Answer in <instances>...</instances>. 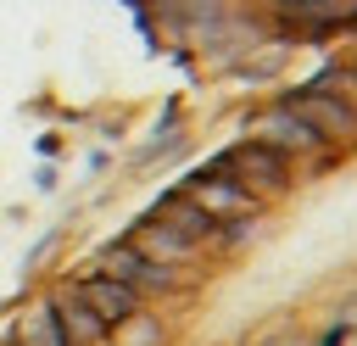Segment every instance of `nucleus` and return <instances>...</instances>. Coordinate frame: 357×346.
I'll return each mask as SVG.
<instances>
[{"label": "nucleus", "instance_id": "obj_9", "mask_svg": "<svg viewBox=\"0 0 357 346\" xmlns=\"http://www.w3.org/2000/svg\"><path fill=\"white\" fill-rule=\"evenodd\" d=\"M106 346H173V318H167V307H139L134 318H123L112 335H106Z\"/></svg>", "mask_w": 357, "mask_h": 346}, {"label": "nucleus", "instance_id": "obj_14", "mask_svg": "<svg viewBox=\"0 0 357 346\" xmlns=\"http://www.w3.org/2000/svg\"><path fill=\"white\" fill-rule=\"evenodd\" d=\"M0 346H17V340H11V335H6V340H0Z\"/></svg>", "mask_w": 357, "mask_h": 346}, {"label": "nucleus", "instance_id": "obj_3", "mask_svg": "<svg viewBox=\"0 0 357 346\" xmlns=\"http://www.w3.org/2000/svg\"><path fill=\"white\" fill-rule=\"evenodd\" d=\"M218 167H229L262 206H279V201H290L296 190H301V179H296V167L284 162V156H273L268 145H257V140H234V145H223L218 156H212Z\"/></svg>", "mask_w": 357, "mask_h": 346}, {"label": "nucleus", "instance_id": "obj_6", "mask_svg": "<svg viewBox=\"0 0 357 346\" xmlns=\"http://www.w3.org/2000/svg\"><path fill=\"white\" fill-rule=\"evenodd\" d=\"M67 285H73V290H78V301H84V307H89V313L106 324V335H112L123 318H134V313L145 307V301H139V296H134L123 279H112V273H100V268H78Z\"/></svg>", "mask_w": 357, "mask_h": 346}, {"label": "nucleus", "instance_id": "obj_8", "mask_svg": "<svg viewBox=\"0 0 357 346\" xmlns=\"http://www.w3.org/2000/svg\"><path fill=\"white\" fill-rule=\"evenodd\" d=\"M50 307H56V324L67 329V340H73V346H106V324L78 301V290H73V285H56V290H50Z\"/></svg>", "mask_w": 357, "mask_h": 346}, {"label": "nucleus", "instance_id": "obj_13", "mask_svg": "<svg viewBox=\"0 0 357 346\" xmlns=\"http://www.w3.org/2000/svg\"><path fill=\"white\" fill-rule=\"evenodd\" d=\"M346 61H351V67H357V45H351V50H346Z\"/></svg>", "mask_w": 357, "mask_h": 346}, {"label": "nucleus", "instance_id": "obj_5", "mask_svg": "<svg viewBox=\"0 0 357 346\" xmlns=\"http://www.w3.org/2000/svg\"><path fill=\"white\" fill-rule=\"evenodd\" d=\"M123 240H128L139 257H151V262H162V268H173V273H184V279H195V273L212 268V251L195 246L190 234H178L173 223H162L156 212H139V218L123 229ZM195 285H201V279H195Z\"/></svg>", "mask_w": 357, "mask_h": 346}, {"label": "nucleus", "instance_id": "obj_2", "mask_svg": "<svg viewBox=\"0 0 357 346\" xmlns=\"http://www.w3.org/2000/svg\"><path fill=\"white\" fill-rule=\"evenodd\" d=\"M312 128H318V140L335 151V156H357V106L340 95V89H329V84H318V78H301V84H290V89H279Z\"/></svg>", "mask_w": 357, "mask_h": 346}, {"label": "nucleus", "instance_id": "obj_10", "mask_svg": "<svg viewBox=\"0 0 357 346\" xmlns=\"http://www.w3.org/2000/svg\"><path fill=\"white\" fill-rule=\"evenodd\" d=\"M11 340L17 346H73L67 340V329L56 324V307H50V296H39L17 324H11Z\"/></svg>", "mask_w": 357, "mask_h": 346}, {"label": "nucleus", "instance_id": "obj_11", "mask_svg": "<svg viewBox=\"0 0 357 346\" xmlns=\"http://www.w3.org/2000/svg\"><path fill=\"white\" fill-rule=\"evenodd\" d=\"M312 78H318V84H329V89H340V95H346V100L357 106V67H351L346 56H335V61H324V67H318Z\"/></svg>", "mask_w": 357, "mask_h": 346}, {"label": "nucleus", "instance_id": "obj_4", "mask_svg": "<svg viewBox=\"0 0 357 346\" xmlns=\"http://www.w3.org/2000/svg\"><path fill=\"white\" fill-rule=\"evenodd\" d=\"M184 201H195L212 223H223V229H234V223H245V218H262L268 206L229 173V167H218V162H206V167H195V173H184L178 184H173Z\"/></svg>", "mask_w": 357, "mask_h": 346}, {"label": "nucleus", "instance_id": "obj_1", "mask_svg": "<svg viewBox=\"0 0 357 346\" xmlns=\"http://www.w3.org/2000/svg\"><path fill=\"white\" fill-rule=\"evenodd\" d=\"M240 140H257V145H268L273 156H284L290 167H296V179L301 184H312V179H324L340 156L318 140V128L284 100V95H273V100H262V106H251L245 117H240Z\"/></svg>", "mask_w": 357, "mask_h": 346}, {"label": "nucleus", "instance_id": "obj_7", "mask_svg": "<svg viewBox=\"0 0 357 346\" xmlns=\"http://www.w3.org/2000/svg\"><path fill=\"white\" fill-rule=\"evenodd\" d=\"M145 212H156L162 223H173L178 234H190L195 246H206V251H212V262H223V257H229V229H223V223H212V218H206L195 201H184L178 190H162Z\"/></svg>", "mask_w": 357, "mask_h": 346}, {"label": "nucleus", "instance_id": "obj_12", "mask_svg": "<svg viewBox=\"0 0 357 346\" xmlns=\"http://www.w3.org/2000/svg\"><path fill=\"white\" fill-rule=\"evenodd\" d=\"M39 156H61V134H45L39 140Z\"/></svg>", "mask_w": 357, "mask_h": 346}]
</instances>
